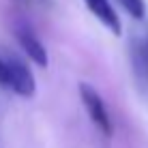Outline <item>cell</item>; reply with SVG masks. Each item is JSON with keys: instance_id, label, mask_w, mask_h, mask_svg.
Masks as SVG:
<instances>
[{"instance_id": "1", "label": "cell", "mask_w": 148, "mask_h": 148, "mask_svg": "<svg viewBox=\"0 0 148 148\" xmlns=\"http://www.w3.org/2000/svg\"><path fill=\"white\" fill-rule=\"evenodd\" d=\"M79 97H82V103H84L86 112H88V118L92 120V125L101 131L103 135H112L114 127H112V118H110V112L105 108V101L101 99V95L97 92L90 84H79Z\"/></svg>"}, {"instance_id": "2", "label": "cell", "mask_w": 148, "mask_h": 148, "mask_svg": "<svg viewBox=\"0 0 148 148\" xmlns=\"http://www.w3.org/2000/svg\"><path fill=\"white\" fill-rule=\"evenodd\" d=\"M9 60V82L7 88H11L15 95L19 97H32L34 90H37V82H34V75L22 60L17 58H7Z\"/></svg>"}, {"instance_id": "3", "label": "cell", "mask_w": 148, "mask_h": 148, "mask_svg": "<svg viewBox=\"0 0 148 148\" xmlns=\"http://www.w3.org/2000/svg\"><path fill=\"white\" fill-rule=\"evenodd\" d=\"M15 39H17L19 47L26 52V56L30 60H32L37 67H47L49 58H47V52H45L43 43L39 41V37L32 32L28 26H24V24H19V26H15Z\"/></svg>"}, {"instance_id": "4", "label": "cell", "mask_w": 148, "mask_h": 148, "mask_svg": "<svg viewBox=\"0 0 148 148\" xmlns=\"http://www.w3.org/2000/svg\"><path fill=\"white\" fill-rule=\"evenodd\" d=\"M84 4L112 34H120V30H122L120 19H118V15H116L110 0H84Z\"/></svg>"}, {"instance_id": "5", "label": "cell", "mask_w": 148, "mask_h": 148, "mask_svg": "<svg viewBox=\"0 0 148 148\" xmlns=\"http://www.w3.org/2000/svg\"><path fill=\"white\" fill-rule=\"evenodd\" d=\"M131 60H133L137 77L144 82V84H148V39H140V41L133 43Z\"/></svg>"}, {"instance_id": "6", "label": "cell", "mask_w": 148, "mask_h": 148, "mask_svg": "<svg viewBox=\"0 0 148 148\" xmlns=\"http://www.w3.org/2000/svg\"><path fill=\"white\" fill-rule=\"evenodd\" d=\"M120 4L129 11V15H133L135 19L144 17V11H146V4L144 0H120Z\"/></svg>"}, {"instance_id": "7", "label": "cell", "mask_w": 148, "mask_h": 148, "mask_svg": "<svg viewBox=\"0 0 148 148\" xmlns=\"http://www.w3.org/2000/svg\"><path fill=\"white\" fill-rule=\"evenodd\" d=\"M7 82H9V60L0 56V86L7 88Z\"/></svg>"}]
</instances>
